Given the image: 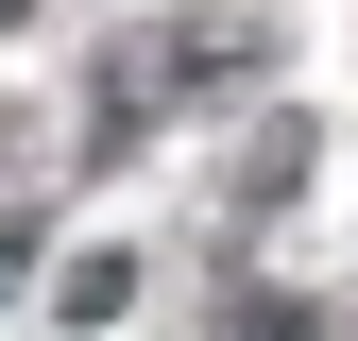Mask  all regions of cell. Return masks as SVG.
Listing matches in <instances>:
<instances>
[{
    "mask_svg": "<svg viewBox=\"0 0 358 341\" xmlns=\"http://www.w3.org/2000/svg\"><path fill=\"white\" fill-rule=\"evenodd\" d=\"M239 68H256V17H222V0H205V17H154L137 52L103 68V137H137L154 103H188V85H239Z\"/></svg>",
    "mask_w": 358,
    "mask_h": 341,
    "instance_id": "cell-1",
    "label": "cell"
},
{
    "mask_svg": "<svg viewBox=\"0 0 358 341\" xmlns=\"http://www.w3.org/2000/svg\"><path fill=\"white\" fill-rule=\"evenodd\" d=\"M290 170H307V119H273V137H256L239 170H222V222L256 239V222H273V205H290Z\"/></svg>",
    "mask_w": 358,
    "mask_h": 341,
    "instance_id": "cell-2",
    "label": "cell"
},
{
    "mask_svg": "<svg viewBox=\"0 0 358 341\" xmlns=\"http://www.w3.org/2000/svg\"><path fill=\"white\" fill-rule=\"evenodd\" d=\"M137 307V256H69V324H120Z\"/></svg>",
    "mask_w": 358,
    "mask_h": 341,
    "instance_id": "cell-3",
    "label": "cell"
},
{
    "mask_svg": "<svg viewBox=\"0 0 358 341\" xmlns=\"http://www.w3.org/2000/svg\"><path fill=\"white\" fill-rule=\"evenodd\" d=\"M222 324H239V341H324V307H307V290H239Z\"/></svg>",
    "mask_w": 358,
    "mask_h": 341,
    "instance_id": "cell-4",
    "label": "cell"
},
{
    "mask_svg": "<svg viewBox=\"0 0 358 341\" xmlns=\"http://www.w3.org/2000/svg\"><path fill=\"white\" fill-rule=\"evenodd\" d=\"M17 273H34V222H0V290H17Z\"/></svg>",
    "mask_w": 358,
    "mask_h": 341,
    "instance_id": "cell-5",
    "label": "cell"
},
{
    "mask_svg": "<svg viewBox=\"0 0 358 341\" xmlns=\"http://www.w3.org/2000/svg\"><path fill=\"white\" fill-rule=\"evenodd\" d=\"M0 17H17V0H0Z\"/></svg>",
    "mask_w": 358,
    "mask_h": 341,
    "instance_id": "cell-6",
    "label": "cell"
}]
</instances>
